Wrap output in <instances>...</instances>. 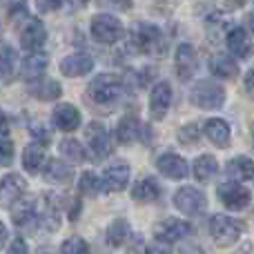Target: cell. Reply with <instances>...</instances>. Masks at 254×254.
Instances as JSON below:
<instances>
[{
	"instance_id": "4fadbf2b",
	"label": "cell",
	"mask_w": 254,
	"mask_h": 254,
	"mask_svg": "<svg viewBox=\"0 0 254 254\" xmlns=\"http://www.w3.org/2000/svg\"><path fill=\"white\" fill-rule=\"evenodd\" d=\"M156 170L161 172L165 179H172V181H181L190 174L188 161H185L183 156H179V154H163V156H158Z\"/></svg>"
},
{
	"instance_id": "5bb4252c",
	"label": "cell",
	"mask_w": 254,
	"mask_h": 254,
	"mask_svg": "<svg viewBox=\"0 0 254 254\" xmlns=\"http://www.w3.org/2000/svg\"><path fill=\"white\" fill-rule=\"evenodd\" d=\"M101 181L105 192H123L129 183V165L127 163H114L103 172Z\"/></svg>"
},
{
	"instance_id": "2e32d148",
	"label": "cell",
	"mask_w": 254,
	"mask_h": 254,
	"mask_svg": "<svg viewBox=\"0 0 254 254\" xmlns=\"http://www.w3.org/2000/svg\"><path fill=\"white\" fill-rule=\"evenodd\" d=\"M196 52H194L192 45L183 43L176 47V76H179L183 83H188L190 78L194 76V71H196Z\"/></svg>"
},
{
	"instance_id": "7c38bea8",
	"label": "cell",
	"mask_w": 254,
	"mask_h": 254,
	"mask_svg": "<svg viewBox=\"0 0 254 254\" xmlns=\"http://www.w3.org/2000/svg\"><path fill=\"white\" fill-rule=\"evenodd\" d=\"M27 192V181L20 174H7L0 181V207H11Z\"/></svg>"
},
{
	"instance_id": "f6af8a7d",
	"label": "cell",
	"mask_w": 254,
	"mask_h": 254,
	"mask_svg": "<svg viewBox=\"0 0 254 254\" xmlns=\"http://www.w3.org/2000/svg\"><path fill=\"white\" fill-rule=\"evenodd\" d=\"M250 29H252V34H254V11H252V16H250Z\"/></svg>"
},
{
	"instance_id": "b9f144b4",
	"label": "cell",
	"mask_w": 254,
	"mask_h": 254,
	"mask_svg": "<svg viewBox=\"0 0 254 254\" xmlns=\"http://www.w3.org/2000/svg\"><path fill=\"white\" fill-rule=\"evenodd\" d=\"M246 89L250 94H254V71H250V74L246 76Z\"/></svg>"
},
{
	"instance_id": "5b68a950",
	"label": "cell",
	"mask_w": 254,
	"mask_h": 254,
	"mask_svg": "<svg viewBox=\"0 0 254 254\" xmlns=\"http://www.w3.org/2000/svg\"><path fill=\"white\" fill-rule=\"evenodd\" d=\"M92 36L101 45H114L123 38V22L112 13H96L92 18Z\"/></svg>"
},
{
	"instance_id": "ba28073f",
	"label": "cell",
	"mask_w": 254,
	"mask_h": 254,
	"mask_svg": "<svg viewBox=\"0 0 254 254\" xmlns=\"http://www.w3.org/2000/svg\"><path fill=\"white\" fill-rule=\"evenodd\" d=\"M205 194L201 192L198 188H190V185H185V188H181L179 192L174 194V205L179 212H183L185 216H196L201 214L203 210H205Z\"/></svg>"
},
{
	"instance_id": "7402d4cb",
	"label": "cell",
	"mask_w": 254,
	"mask_h": 254,
	"mask_svg": "<svg viewBox=\"0 0 254 254\" xmlns=\"http://www.w3.org/2000/svg\"><path fill=\"white\" fill-rule=\"evenodd\" d=\"M203 134H205L207 140H210L212 145H216V147H228L230 140H232V136H230V125L225 123L223 119L205 121V125H203Z\"/></svg>"
},
{
	"instance_id": "4dcf8cb0",
	"label": "cell",
	"mask_w": 254,
	"mask_h": 254,
	"mask_svg": "<svg viewBox=\"0 0 254 254\" xmlns=\"http://www.w3.org/2000/svg\"><path fill=\"white\" fill-rule=\"evenodd\" d=\"M107 246L112 248H121L123 243L129 239V223H127L125 219H116L110 223V228H107Z\"/></svg>"
},
{
	"instance_id": "8d00e7d4",
	"label": "cell",
	"mask_w": 254,
	"mask_h": 254,
	"mask_svg": "<svg viewBox=\"0 0 254 254\" xmlns=\"http://www.w3.org/2000/svg\"><path fill=\"white\" fill-rule=\"evenodd\" d=\"M13 161V143L0 136V165H9Z\"/></svg>"
},
{
	"instance_id": "74e56055",
	"label": "cell",
	"mask_w": 254,
	"mask_h": 254,
	"mask_svg": "<svg viewBox=\"0 0 254 254\" xmlns=\"http://www.w3.org/2000/svg\"><path fill=\"white\" fill-rule=\"evenodd\" d=\"M7 254H29V246L22 237H16L7 248Z\"/></svg>"
},
{
	"instance_id": "d6a6232c",
	"label": "cell",
	"mask_w": 254,
	"mask_h": 254,
	"mask_svg": "<svg viewBox=\"0 0 254 254\" xmlns=\"http://www.w3.org/2000/svg\"><path fill=\"white\" fill-rule=\"evenodd\" d=\"M103 190V181L98 179L94 172H85V174H80L78 179V192L85 194V196H96V194H101Z\"/></svg>"
},
{
	"instance_id": "ab89813d",
	"label": "cell",
	"mask_w": 254,
	"mask_h": 254,
	"mask_svg": "<svg viewBox=\"0 0 254 254\" xmlns=\"http://www.w3.org/2000/svg\"><path fill=\"white\" fill-rule=\"evenodd\" d=\"M36 7H38L40 13H49L61 7V0H36Z\"/></svg>"
},
{
	"instance_id": "ac0fdd59",
	"label": "cell",
	"mask_w": 254,
	"mask_h": 254,
	"mask_svg": "<svg viewBox=\"0 0 254 254\" xmlns=\"http://www.w3.org/2000/svg\"><path fill=\"white\" fill-rule=\"evenodd\" d=\"M29 94L36 101H56L63 96V87L58 80L47 78V76H40V78L31 80L29 83Z\"/></svg>"
},
{
	"instance_id": "f1b7e54d",
	"label": "cell",
	"mask_w": 254,
	"mask_h": 254,
	"mask_svg": "<svg viewBox=\"0 0 254 254\" xmlns=\"http://www.w3.org/2000/svg\"><path fill=\"white\" fill-rule=\"evenodd\" d=\"M45 69H47V56H43L40 52L29 54V58L22 63V78L31 83V80L40 78L45 74Z\"/></svg>"
},
{
	"instance_id": "8992f818",
	"label": "cell",
	"mask_w": 254,
	"mask_h": 254,
	"mask_svg": "<svg viewBox=\"0 0 254 254\" xmlns=\"http://www.w3.org/2000/svg\"><path fill=\"white\" fill-rule=\"evenodd\" d=\"M192 234V223L183 219H165L154 225V239L158 243H176Z\"/></svg>"
},
{
	"instance_id": "836d02e7",
	"label": "cell",
	"mask_w": 254,
	"mask_h": 254,
	"mask_svg": "<svg viewBox=\"0 0 254 254\" xmlns=\"http://www.w3.org/2000/svg\"><path fill=\"white\" fill-rule=\"evenodd\" d=\"M61 254H89V246L85 239L80 237H69L61 246Z\"/></svg>"
},
{
	"instance_id": "83f0119b",
	"label": "cell",
	"mask_w": 254,
	"mask_h": 254,
	"mask_svg": "<svg viewBox=\"0 0 254 254\" xmlns=\"http://www.w3.org/2000/svg\"><path fill=\"white\" fill-rule=\"evenodd\" d=\"M219 172V163H216L214 156H210V154H203V156H198L196 161H194L192 165V174L196 181H201V183H205V181H210L212 176Z\"/></svg>"
},
{
	"instance_id": "d590c367",
	"label": "cell",
	"mask_w": 254,
	"mask_h": 254,
	"mask_svg": "<svg viewBox=\"0 0 254 254\" xmlns=\"http://www.w3.org/2000/svg\"><path fill=\"white\" fill-rule=\"evenodd\" d=\"M29 131L34 134V138L43 140V143H49V138H52V134H49V127L43 123V121H31L29 123Z\"/></svg>"
},
{
	"instance_id": "e0dca14e",
	"label": "cell",
	"mask_w": 254,
	"mask_h": 254,
	"mask_svg": "<svg viewBox=\"0 0 254 254\" xmlns=\"http://www.w3.org/2000/svg\"><path fill=\"white\" fill-rule=\"evenodd\" d=\"M54 123L61 131H74L80 125V112L71 103H58L54 107Z\"/></svg>"
},
{
	"instance_id": "6da1fadb",
	"label": "cell",
	"mask_w": 254,
	"mask_h": 254,
	"mask_svg": "<svg viewBox=\"0 0 254 254\" xmlns=\"http://www.w3.org/2000/svg\"><path fill=\"white\" fill-rule=\"evenodd\" d=\"M243 223L228 214H214L210 219V237L219 248H230L241 239Z\"/></svg>"
},
{
	"instance_id": "9a60e30c",
	"label": "cell",
	"mask_w": 254,
	"mask_h": 254,
	"mask_svg": "<svg viewBox=\"0 0 254 254\" xmlns=\"http://www.w3.org/2000/svg\"><path fill=\"white\" fill-rule=\"evenodd\" d=\"M94 69V58L89 54H71L61 61V74L67 78H78Z\"/></svg>"
},
{
	"instance_id": "3957f363",
	"label": "cell",
	"mask_w": 254,
	"mask_h": 254,
	"mask_svg": "<svg viewBox=\"0 0 254 254\" xmlns=\"http://www.w3.org/2000/svg\"><path fill=\"white\" fill-rule=\"evenodd\" d=\"M89 96H92L94 103L98 105H112L116 103L121 96H123L125 87H123V80L114 74H98L96 78L89 83Z\"/></svg>"
},
{
	"instance_id": "484cf974",
	"label": "cell",
	"mask_w": 254,
	"mask_h": 254,
	"mask_svg": "<svg viewBox=\"0 0 254 254\" xmlns=\"http://www.w3.org/2000/svg\"><path fill=\"white\" fill-rule=\"evenodd\" d=\"M140 134V123L136 116L127 114L123 119L119 121V125H116V140H119L121 145H131L136 138H138Z\"/></svg>"
},
{
	"instance_id": "f35d334b",
	"label": "cell",
	"mask_w": 254,
	"mask_h": 254,
	"mask_svg": "<svg viewBox=\"0 0 254 254\" xmlns=\"http://www.w3.org/2000/svg\"><path fill=\"white\" fill-rule=\"evenodd\" d=\"M127 254H147V246H145V241H143V237H131V243H129V248H127Z\"/></svg>"
},
{
	"instance_id": "d6986e66",
	"label": "cell",
	"mask_w": 254,
	"mask_h": 254,
	"mask_svg": "<svg viewBox=\"0 0 254 254\" xmlns=\"http://www.w3.org/2000/svg\"><path fill=\"white\" fill-rule=\"evenodd\" d=\"M225 45L237 58H248L254 49L250 36H248V31L243 27H232L228 31V36H225Z\"/></svg>"
},
{
	"instance_id": "ffe728a7",
	"label": "cell",
	"mask_w": 254,
	"mask_h": 254,
	"mask_svg": "<svg viewBox=\"0 0 254 254\" xmlns=\"http://www.w3.org/2000/svg\"><path fill=\"white\" fill-rule=\"evenodd\" d=\"M43 176H45V181L52 185H69L71 181H74V170H71V165H67L65 161L54 158V161H49L47 165H45Z\"/></svg>"
},
{
	"instance_id": "ee69618b",
	"label": "cell",
	"mask_w": 254,
	"mask_h": 254,
	"mask_svg": "<svg viewBox=\"0 0 254 254\" xmlns=\"http://www.w3.org/2000/svg\"><path fill=\"white\" fill-rule=\"evenodd\" d=\"M110 2L119 9H129L131 7V0H110Z\"/></svg>"
},
{
	"instance_id": "bcb514c9",
	"label": "cell",
	"mask_w": 254,
	"mask_h": 254,
	"mask_svg": "<svg viewBox=\"0 0 254 254\" xmlns=\"http://www.w3.org/2000/svg\"><path fill=\"white\" fill-rule=\"evenodd\" d=\"M250 131H252V138H254V123H252V127H250Z\"/></svg>"
},
{
	"instance_id": "4316f807",
	"label": "cell",
	"mask_w": 254,
	"mask_h": 254,
	"mask_svg": "<svg viewBox=\"0 0 254 254\" xmlns=\"http://www.w3.org/2000/svg\"><path fill=\"white\" fill-rule=\"evenodd\" d=\"M210 69L216 78H237L239 76V65L234 63V58H230L228 54H216L210 61Z\"/></svg>"
},
{
	"instance_id": "1f68e13d",
	"label": "cell",
	"mask_w": 254,
	"mask_h": 254,
	"mask_svg": "<svg viewBox=\"0 0 254 254\" xmlns=\"http://www.w3.org/2000/svg\"><path fill=\"white\" fill-rule=\"evenodd\" d=\"M61 154H63V158H67L69 163H83L85 158H87L83 145H80L76 138H65L63 140L61 143Z\"/></svg>"
},
{
	"instance_id": "9c48e42d",
	"label": "cell",
	"mask_w": 254,
	"mask_h": 254,
	"mask_svg": "<svg viewBox=\"0 0 254 254\" xmlns=\"http://www.w3.org/2000/svg\"><path fill=\"white\" fill-rule=\"evenodd\" d=\"M216 194H219L221 203L232 212L246 210V207L250 205V192H248V188H243V185H239V183H228V181H225V183L219 185Z\"/></svg>"
},
{
	"instance_id": "cb8c5ba5",
	"label": "cell",
	"mask_w": 254,
	"mask_h": 254,
	"mask_svg": "<svg viewBox=\"0 0 254 254\" xmlns=\"http://www.w3.org/2000/svg\"><path fill=\"white\" fill-rule=\"evenodd\" d=\"M36 198L34 196H25L18 198L16 203L11 205V221L16 225H27L36 219Z\"/></svg>"
},
{
	"instance_id": "7bdbcfd3",
	"label": "cell",
	"mask_w": 254,
	"mask_h": 254,
	"mask_svg": "<svg viewBox=\"0 0 254 254\" xmlns=\"http://www.w3.org/2000/svg\"><path fill=\"white\" fill-rule=\"evenodd\" d=\"M4 243H7V228H4V223L0 221V250L4 248Z\"/></svg>"
},
{
	"instance_id": "f546056e",
	"label": "cell",
	"mask_w": 254,
	"mask_h": 254,
	"mask_svg": "<svg viewBox=\"0 0 254 254\" xmlns=\"http://www.w3.org/2000/svg\"><path fill=\"white\" fill-rule=\"evenodd\" d=\"M18 54L13 52L11 47L2 45L0 47V78L2 80H11L13 76L18 74Z\"/></svg>"
},
{
	"instance_id": "30bf717a",
	"label": "cell",
	"mask_w": 254,
	"mask_h": 254,
	"mask_svg": "<svg viewBox=\"0 0 254 254\" xmlns=\"http://www.w3.org/2000/svg\"><path fill=\"white\" fill-rule=\"evenodd\" d=\"M172 107V87L170 83L161 80V83L154 85L152 94H149V114L154 121H163L165 114Z\"/></svg>"
},
{
	"instance_id": "7a4b0ae2",
	"label": "cell",
	"mask_w": 254,
	"mask_h": 254,
	"mask_svg": "<svg viewBox=\"0 0 254 254\" xmlns=\"http://www.w3.org/2000/svg\"><path fill=\"white\" fill-rule=\"evenodd\" d=\"M190 103L198 110H219L225 103V89L216 80H198L192 85Z\"/></svg>"
},
{
	"instance_id": "8fae6325",
	"label": "cell",
	"mask_w": 254,
	"mask_h": 254,
	"mask_svg": "<svg viewBox=\"0 0 254 254\" xmlns=\"http://www.w3.org/2000/svg\"><path fill=\"white\" fill-rule=\"evenodd\" d=\"M45 40H47V29H45L43 20H38V18H31L29 22L25 25V29L20 31V45L25 52L29 54H36L43 49Z\"/></svg>"
},
{
	"instance_id": "44dd1931",
	"label": "cell",
	"mask_w": 254,
	"mask_h": 254,
	"mask_svg": "<svg viewBox=\"0 0 254 254\" xmlns=\"http://www.w3.org/2000/svg\"><path fill=\"white\" fill-rule=\"evenodd\" d=\"M161 196V183L154 176H145V179L136 181L131 188V198L136 203H154Z\"/></svg>"
},
{
	"instance_id": "277c9868",
	"label": "cell",
	"mask_w": 254,
	"mask_h": 254,
	"mask_svg": "<svg viewBox=\"0 0 254 254\" xmlns=\"http://www.w3.org/2000/svg\"><path fill=\"white\" fill-rule=\"evenodd\" d=\"M129 45H134V52L140 54H163V36L156 25H147L140 22L134 27L129 36Z\"/></svg>"
},
{
	"instance_id": "603a6c76",
	"label": "cell",
	"mask_w": 254,
	"mask_h": 254,
	"mask_svg": "<svg viewBox=\"0 0 254 254\" xmlns=\"http://www.w3.org/2000/svg\"><path fill=\"white\" fill-rule=\"evenodd\" d=\"M45 161H47V152H45L43 143H29L22 152V167H25L29 174H38L43 170Z\"/></svg>"
},
{
	"instance_id": "d4e9b609",
	"label": "cell",
	"mask_w": 254,
	"mask_h": 254,
	"mask_svg": "<svg viewBox=\"0 0 254 254\" xmlns=\"http://www.w3.org/2000/svg\"><path fill=\"white\" fill-rule=\"evenodd\" d=\"M225 172H228L230 179L239 181V183L250 181V179H254V161L252 158H248V156H237V158H232V161L228 163Z\"/></svg>"
},
{
	"instance_id": "52a82bcc",
	"label": "cell",
	"mask_w": 254,
	"mask_h": 254,
	"mask_svg": "<svg viewBox=\"0 0 254 254\" xmlns=\"http://www.w3.org/2000/svg\"><path fill=\"white\" fill-rule=\"evenodd\" d=\"M85 136H87V145H89V152L96 161H103V158L110 156L112 152V140H110V131L107 127L101 123V121H94V123L87 125L85 129Z\"/></svg>"
},
{
	"instance_id": "e575fe53",
	"label": "cell",
	"mask_w": 254,
	"mask_h": 254,
	"mask_svg": "<svg viewBox=\"0 0 254 254\" xmlns=\"http://www.w3.org/2000/svg\"><path fill=\"white\" fill-rule=\"evenodd\" d=\"M198 138H201V129L196 123H188L179 129V140L183 145H196Z\"/></svg>"
},
{
	"instance_id": "60d3db41",
	"label": "cell",
	"mask_w": 254,
	"mask_h": 254,
	"mask_svg": "<svg viewBox=\"0 0 254 254\" xmlns=\"http://www.w3.org/2000/svg\"><path fill=\"white\" fill-rule=\"evenodd\" d=\"M9 131V121H7V114L0 110V134H7Z\"/></svg>"
}]
</instances>
